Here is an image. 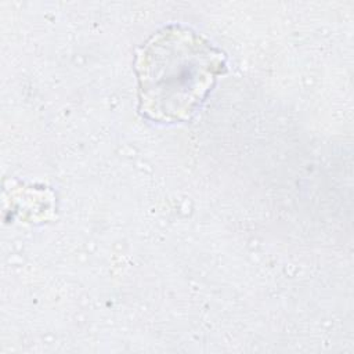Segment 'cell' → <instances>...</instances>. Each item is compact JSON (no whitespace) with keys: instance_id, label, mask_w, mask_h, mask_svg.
<instances>
[{"instance_id":"obj_1","label":"cell","mask_w":354,"mask_h":354,"mask_svg":"<svg viewBox=\"0 0 354 354\" xmlns=\"http://www.w3.org/2000/svg\"><path fill=\"white\" fill-rule=\"evenodd\" d=\"M225 71L224 53L191 28L169 25L136 53L138 109L156 123L192 118Z\"/></svg>"}]
</instances>
